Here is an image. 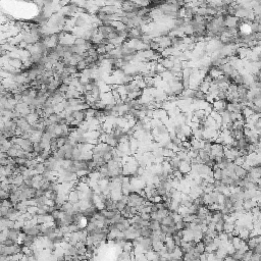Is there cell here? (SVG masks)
<instances>
[{
	"instance_id": "obj_8",
	"label": "cell",
	"mask_w": 261,
	"mask_h": 261,
	"mask_svg": "<svg viewBox=\"0 0 261 261\" xmlns=\"http://www.w3.org/2000/svg\"><path fill=\"white\" fill-rule=\"evenodd\" d=\"M222 176H224V174H222V169H221V168H216V169L213 170V178H214V180L221 181Z\"/></svg>"
},
{
	"instance_id": "obj_2",
	"label": "cell",
	"mask_w": 261,
	"mask_h": 261,
	"mask_svg": "<svg viewBox=\"0 0 261 261\" xmlns=\"http://www.w3.org/2000/svg\"><path fill=\"white\" fill-rule=\"evenodd\" d=\"M68 201H71V203H78V202L81 201L79 192L77 190H73L68 193Z\"/></svg>"
},
{
	"instance_id": "obj_3",
	"label": "cell",
	"mask_w": 261,
	"mask_h": 261,
	"mask_svg": "<svg viewBox=\"0 0 261 261\" xmlns=\"http://www.w3.org/2000/svg\"><path fill=\"white\" fill-rule=\"evenodd\" d=\"M161 224H163V226H176V221H174L171 214H168V215H166L165 217H163L162 221H161Z\"/></svg>"
},
{
	"instance_id": "obj_4",
	"label": "cell",
	"mask_w": 261,
	"mask_h": 261,
	"mask_svg": "<svg viewBox=\"0 0 261 261\" xmlns=\"http://www.w3.org/2000/svg\"><path fill=\"white\" fill-rule=\"evenodd\" d=\"M247 172L248 171L243 167V166L237 165L235 167V174H236V176H237L238 178H245V176H247Z\"/></svg>"
},
{
	"instance_id": "obj_1",
	"label": "cell",
	"mask_w": 261,
	"mask_h": 261,
	"mask_svg": "<svg viewBox=\"0 0 261 261\" xmlns=\"http://www.w3.org/2000/svg\"><path fill=\"white\" fill-rule=\"evenodd\" d=\"M153 233H154V231H153L149 226H144V228H142L140 229V235L142 238H151L153 236Z\"/></svg>"
},
{
	"instance_id": "obj_5",
	"label": "cell",
	"mask_w": 261,
	"mask_h": 261,
	"mask_svg": "<svg viewBox=\"0 0 261 261\" xmlns=\"http://www.w3.org/2000/svg\"><path fill=\"white\" fill-rule=\"evenodd\" d=\"M195 250L197 252H199L200 254L204 253V252H206V245L204 244L203 241H199L196 243V247H195Z\"/></svg>"
},
{
	"instance_id": "obj_7",
	"label": "cell",
	"mask_w": 261,
	"mask_h": 261,
	"mask_svg": "<svg viewBox=\"0 0 261 261\" xmlns=\"http://www.w3.org/2000/svg\"><path fill=\"white\" fill-rule=\"evenodd\" d=\"M128 203L125 201H123L121 199H119V200H115V206H116V209L119 210V211H123V210H125V208L127 207Z\"/></svg>"
},
{
	"instance_id": "obj_6",
	"label": "cell",
	"mask_w": 261,
	"mask_h": 261,
	"mask_svg": "<svg viewBox=\"0 0 261 261\" xmlns=\"http://www.w3.org/2000/svg\"><path fill=\"white\" fill-rule=\"evenodd\" d=\"M149 226H150L153 231H158V229H161V222L156 219H151L150 221H149Z\"/></svg>"
}]
</instances>
